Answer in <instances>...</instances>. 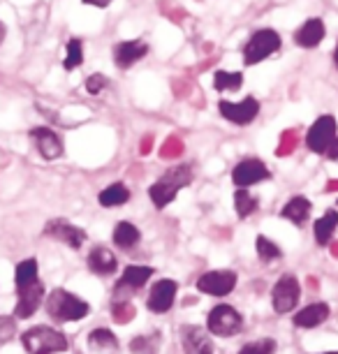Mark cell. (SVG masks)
Wrapping results in <instances>:
<instances>
[{
    "mask_svg": "<svg viewBox=\"0 0 338 354\" xmlns=\"http://www.w3.org/2000/svg\"><path fill=\"white\" fill-rule=\"evenodd\" d=\"M192 181V167L190 165H176L167 169L160 176V181H156L149 188V197L153 202L156 209H165L176 199V195L181 192L185 185Z\"/></svg>",
    "mask_w": 338,
    "mask_h": 354,
    "instance_id": "1",
    "label": "cell"
},
{
    "mask_svg": "<svg viewBox=\"0 0 338 354\" xmlns=\"http://www.w3.org/2000/svg\"><path fill=\"white\" fill-rule=\"evenodd\" d=\"M46 313L56 322H75V319H84L88 315L91 306L68 290H54L46 299Z\"/></svg>",
    "mask_w": 338,
    "mask_h": 354,
    "instance_id": "2",
    "label": "cell"
},
{
    "mask_svg": "<svg viewBox=\"0 0 338 354\" xmlns=\"http://www.w3.org/2000/svg\"><path fill=\"white\" fill-rule=\"evenodd\" d=\"M21 343L28 354H58L68 350V338L61 331L51 329V326H32L24 331Z\"/></svg>",
    "mask_w": 338,
    "mask_h": 354,
    "instance_id": "3",
    "label": "cell"
},
{
    "mask_svg": "<svg viewBox=\"0 0 338 354\" xmlns=\"http://www.w3.org/2000/svg\"><path fill=\"white\" fill-rule=\"evenodd\" d=\"M278 49H281V35L271 28H260L253 32V37L243 46V63L257 65V63H262L264 58L274 56Z\"/></svg>",
    "mask_w": 338,
    "mask_h": 354,
    "instance_id": "4",
    "label": "cell"
},
{
    "mask_svg": "<svg viewBox=\"0 0 338 354\" xmlns=\"http://www.w3.org/2000/svg\"><path fill=\"white\" fill-rule=\"evenodd\" d=\"M241 329H243L241 313H238L236 308H232V306H227V304L216 306L207 317V331L211 333V336L229 338V336L241 333Z\"/></svg>",
    "mask_w": 338,
    "mask_h": 354,
    "instance_id": "5",
    "label": "cell"
},
{
    "mask_svg": "<svg viewBox=\"0 0 338 354\" xmlns=\"http://www.w3.org/2000/svg\"><path fill=\"white\" fill-rule=\"evenodd\" d=\"M299 297H301V285L292 273L283 276L274 285V290H271V304H274V310L278 315H285V313L294 310L297 304H299Z\"/></svg>",
    "mask_w": 338,
    "mask_h": 354,
    "instance_id": "6",
    "label": "cell"
},
{
    "mask_svg": "<svg viewBox=\"0 0 338 354\" xmlns=\"http://www.w3.org/2000/svg\"><path fill=\"white\" fill-rule=\"evenodd\" d=\"M151 276H153L151 266H128L114 285V304H123L130 294H135L139 287L147 285Z\"/></svg>",
    "mask_w": 338,
    "mask_h": 354,
    "instance_id": "7",
    "label": "cell"
},
{
    "mask_svg": "<svg viewBox=\"0 0 338 354\" xmlns=\"http://www.w3.org/2000/svg\"><path fill=\"white\" fill-rule=\"evenodd\" d=\"M267 178H271V171L267 169V165L257 158L241 160V162L232 169V181H234V185H238V188H246V190L250 188V185L267 181Z\"/></svg>",
    "mask_w": 338,
    "mask_h": 354,
    "instance_id": "8",
    "label": "cell"
},
{
    "mask_svg": "<svg viewBox=\"0 0 338 354\" xmlns=\"http://www.w3.org/2000/svg\"><path fill=\"white\" fill-rule=\"evenodd\" d=\"M334 139H336V118L327 113V116H320L313 125H310V130L306 135V144L313 153L324 156V151L329 149Z\"/></svg>",
    "mask_w": 338,
    "mask_h": 354,
    "instance_id": "9",
    "label": "cell"
},
{
    "mask_svg": "<svg viewBox=\"0 0 338 354\" xmlns=\"http://www.w3.org/2000/svg\"><path fill=\"white\" fill-rule=\"evenodd\" d=\"M218 109H220L223 118H227L229 123L248 125L250 121H255V116L260 113V102H257L255 97H243L241 102H227V100H220V102H218Z\"/></svg>",
    "mask_w": 338,
    "mask_h": 354,
    "instance_id": "10",
    "label": "cell"
},
{
    "mask_svg": "<svg viewBox=\"0 0 338 354\" xmlns=\"http://www.w3.org/2000/svg\"><path fill=\"white\" fill-rule=\"evenodd\" d=\"M44 236L56 239V241H63L65 245H70V248H75V250L82 248L84 241H86V232L79 230L77 225H72L63 218L49 220V223L44 225Z\"/></svg>",
    "mask_w": 338,
    "mask_h": 354,
    "instance_id": "11",
    "label": "cell"
},
{
    "mask_svg": "<svg viewBox=\"0 0 338 354\" xmlns=\"http://www.w3.org/2000/svg\"><path fill=\"white\" fill-rule=\"evenodd\" d=\"M176 292H178V285L174 280H169V278L158 280V283L151 287V294L147 299V308L153 313V315H165V313L174 306Z\"/></svg>",
    "mask_w": 338,
    "mask_h": 354,
    "instance_id": "12",
    "label": "cell"
},
{
    "mask_svg": "<svg viewBox=\"0 0 338 354\" xmlns=\"http://www.w3.org/2000/svg\"><path fill=\"white\" fill-rule=\"evenodd\" d=\"M236 287L234 271H209L197 280V290L209 294V297H227Z\"/></svg>",
    "mask_w": 338,
    "mask_h": 354,
    "instance_id": "13",
    "label": "cell"
},
{
    "mask_svg": "<svg viewBox=\"0 0 338 354\" xmlns=\"http://www.w3.org/2000/svg\"><path fill=\"white\" fill-rule=\"evenodd\" d=\"M181 345H183L185 354H214V340H211V333L197 324L183 326Z\"/></svg>",
    "mask_w": 338,
    "mask_h": 354,
    "instance_id": "14",
    "label": "cell"
},
{
    "mask_svg": "<svg viewBox=\"0 0 338 354\" xmlns=\"http://www.w3.org/2000/svg\"><path fill=\"white\" fill-rule=\"evenodd\" d=\"M147 53H149L147 42H142V39H128V42H121L114 46V63L121 70H128L137 61H142Z\"/></svg>",
    "mask_w": 338,
    "mask_h": 354,
    "instance_id": "15",
    "label": "cell"
},
{
    "mask_svg": "<svg viewBox=\"0 0 338 354\" xmlns=\"http://www.w3.org/2000/svg\"><path fill=\"white\" fill-rule=\"evenodd\" d=\"M30 137L37 146L39 156H42L44 160H56V158L63 156V142L54 130L35 128V130H30Z\"/></svg>",
    "mask_w": 338,
    "mask_h": 354,
    "instance_id": "16",
    "label": "cell"
},
{
    "mask_svg": "<svg viewBox=\"0 0 338 354\" xmlns=\"http://www.w3.org/2000/svg\"><path fill=\"white\" fill-rule=\"evenodd\" d=\"M42 301H44V287L42 285L35 283V285L26 287V290L19 292V301H17V308H15V317H19V319L32 317Z\"/></svg>",
    "mask_w": 338,
    "mask_h": 354,
    "instance_id": "17",
    "label": "cell"
},
{
    "mask_svg": "<svg viewBox=\"0 0 338 354\" xmlns=\"http://www.w3.org/2000/svg\"><path fill=\"white\" fill-rule=\"evenodd\" d=\"M324 35H327V28H324L322 19H308L303 21L294 32V42L301 49H315L317 44L322 42Z\"/></svg>",
    "mask_w": 338,
    "mask_h": 354,
    "instance_id": "18",
    "label": "cell"
},
{
    "mask_svg": "<svg viewBox=\"0 0 338 354\" xmlns=\"http://www.w3.org/2000/svg\"><path fill=\"white\" fill-rule=\"evenodd\" d=\"M88 269L95 273V276H111L118 269L116 255L104 245H95L88 255Z\"/></svg>",
    "mask_w": 338,
    "mask_h": 354,
    "instance_id": "19",
    "label": "cell"
},
{
    "mask_svg": "<svg viewBox=\"0 0 338 354\" xmlns=\"http://www.w3.org/2000/svg\"><path fill=\"white\" fill-rule=\"evenodd\" d=\"M329 304H310L306 306L303 310H299L294 315V326H299V329H315V326H320L322 322H327L329 317Z\"/></svg>",
    "mask_w": 338,
    "mask_h": 354,
    "instance_id": "20",
    "label": "cell"
},
{
    "mask_svg": "<svg viewBox=\"0 0 338 354\" xmlns=\"http://www.w3.org/2000/svg\"><path fill=\"white\" fill-rule=\"evenodd\" d=\"M310 209H313V206H310L308 199H306V197H301V195H297V197H292V199H290V202L281 209V218L290 220V223L297 225V227H301V225L308 220Z\"/></svg>",
    "mask_w": 338,
    "mask_h": 354,
    "instance_id": "21",
    "label": "cell"
},
{
    "mask_svg": "<svg viewBox=\"0 0 338 354\" xmlns=\"http://www.w3.org/2000/svg\"><path fill=\"white\" fill-rule=\"evenodd\" d=\"M336 227H338V211L329 209L322 218H317V223H315V241L320 245H329Z\"/></svg>",
    "mask_w": 338,
    "mask_h": 354,
    "instance_id": "22",
    "label": "cell"
},
{
    "mask_svg": "<svg viewBox=\"0 0 338 354\" xmlns=\"http://www.w3.org/2000/svg\"><path fill=\"white\" fill-rule=\"evenodd\" d=\"M139 239H142V234H139V230L132 223H118L114 227V243L118 245V248L123 250H130L135 248V245L139 243Z\"/></svg>",
    "mask_w": 338,
    "mask_h": 354,
    "instance_id": "23",
    "label": "cell"
},
{
    "mask_svg": "<svg viewBox=\"0 0 338 354\" xmlns=\"http://www.w3.org/2000/svg\"><path fill=\"white\" fill-rule=\"evenodd\" d=\"M160 343H162L160 331L147 333V336H137L130 340V352L132 354H158L160 352Z\"/></svg>",
    "mask_w": 338,
    "mask_h": 354,
    "instance_id": "24",
    "label": "cell"
},
{
    "mask_svg": "<svg viewBox=\"0 0 338 354\" xmlns=\"http://www.w3.org/2000/svg\"><path fill=\"white\" fill-rule=\"evenodd\" d=\"M88 347H93L95 352H114V350H118V338L114 336V331L100 326V329L91 331Z\"/></svg>",
    "mask_w": 338,
    "mask_h": 354,
    "instance_id": "25",
    "label": "cell"
},
{
    "mask_svg": "<svg viewBox=\"0 0 338 354\" xmlns=\"http://www.w3.org/2000/svg\"><path fill=\"white\" fill-rule=\"evenodd\" d=\"M130 199V190L125 188L123 183H114L109 185V188H104L100 192V197H97V202H100L102 206H107V209H111V206H123L128 204Z\"/></svg>",
    "mask_w": 338,
    "mask_h": 354,
    "instance_id": "26",
    "label": "cell"
},
{
    "mask_svg": "<svg viewBox=\"0 0 338 354\" xmlns=\"http://www.w3.org/2000/svg\"><path fill=\"white\" fill-rule=\"evenodd\" d=\"M15 283H17V290L19 292L37 283V262H35V259H24V262L17 266Z\"/></svg>",
    "mask_w": 338,
    "mask_h": 354,
    "instance_id": "27",
    "label": "cell"
},
{
    "mask_svg": "<svg viewBox=\"0 0 338 354\" xmlns=\"http://www.w3.org/2000/svg\"><path fill=\"white\" fill-rule=\"evenodd\" d=\"M243 84V75L241 72H227V70H216L214 75V88L218 93H225V91H238Z\"/></svg>",
    "mask_w": 338,
    "mask_h": 354,
    "instance_id": "28",
    "label": "cell"
},
{
    "mask_svg": "<svg viewBox=\"0 0 338 354\" xmlns=\"http://www.w3.org/2000/svg\"><path fill=\"white\" fill-rule=\"evenodd\" d=\"M65 61H63V65H65V70L68 72H72L75 68H79V65L84 63V44H82V39H77V37H72L70 42H68V46H65Z\"/></svg>",
    "mask_w": 338,
    "mask_h": 354,
    "instance_id": "29",
    "label": "cell"
},
{
    "mask_svg": "<svg viewBox=\"0 0 338 354\" xmlns=\"http://www.w3.org/2000/svg\"><path fill=\"white\" fill-rule=\"evenodd\" d=\"M234 206H236V213L241 218H248L250 213H255L257 209V197L250 195L246 188H238L234 192Z\"/></svg>",
    "mask_w": 338,
    "mask_h": 354,
    "instance_id": "30",
    "label": "cell"
},
{
    "mask_svg": "<svg viewBox=\"0 0 338 354\" xmlns=\"http://www.w3.org/2000/svg\"><path fill=\"white\" fill-rule=\"evenodd\" d=\"M255 248H257V255H260L262 262H276V259L281 257V248H278L274 241H269L267 236H257Z\"/></svg>",
    "mask_w": 338,
    "mask_h": 354,
    "instance_id": "31",
    "label": "cell"
},
{
    "mask_svg": "<svg viewBox=\"0 0 338 354\" xmlns=\"http://www.w3.org/2000/svg\"><path fill=\"white\" fill-rule=\"evenodd\" d=\"M238 354H276V340L274 338H262L246 343L238 350Z\"/></svg>",
    "mask_w": 338,
    "mask_h": 354,
    "instance_id": "32",
    "label": "cell"
},
{
    "mask_svg": "<svg viewBox=\"0 0 338 354\" xmlns=\"http://www.w3.org/2000/svg\"><path fill=\"white\" fill-rule=\"evenodd\" d=\"M109 86V79L104 75H91L86 79V91L91 93V95H100V93Z\"/></svg>",
    "mask_w": 338,
    "mask_h": 354,
    "instance_id": "33",
    "label": "cell"
},
{
    "mask_svg": "<svg viewBox=\"0 0 338 354\" xmlns=\"http://www.w3.org/2000/svg\"><path fill=\"white\" fill-rule=\"evenodd\" d=\"M17 333V322L12 317H0V345L10 343Z\"/></svg>",
    "mask_w": 338,
    "mask_h": 354,
    "instance_id": "34",
    "label": "cell"
},
{
    "mask_svg": "<svg viewBox=\"0 0 338 354\" xmlns=\"http://www.w3.org/2000/svg\"><path fill=\"white\" fill-rule=\"evenodd\" d=\"M324 156H327L329 160H338V135H336V139L331 142V146L327 151H324Z\"/></svg>",
    "mask_w": 338,
    "mask_h": 354,
    "instance_id": "35",
    "label": "cell"
},
{
    "mask_svg": "<svg viewBox=\"0 0 338 354\" xmlns=\"http://www.w3.org/2000/svg\"><path fill=\"white\" fill-rule=\"evenodd\" d=\"M86 5H93V8H107L111 5V0H84Z\"/></svg>",
    "mask_w": 338,
    "mask_h": 354,
    "instance_id": "36",
    "label": "cell"
},
{
    "mask_svg": "<svg viewBox=\"0 0 338 354\" xmlns=\"http://www.w3.org/2000/svg\"><path fill=\"white\" fill-rule=\"evenodd\" d=\"M5 32H8V28H5V24L0 21V44H3V39H5Z\"/></svg>",
    "mask_w": 338,
    "mask_h": 354,
    "instance_id": "37",
    "label": "cell"
},
{
    "mask_svg": "<svg viewBox=\"0 0 338 354\" xmlns=\"http://www.w3.org/2000/svg\"><path fill=\"white\" fill-rule=\"evenodd\" d=\"M334 63H336V68H338V42H336V49H334Z\"/></svg>",
    "mask_w": 338,
    "mask_h": 354,
    "instance_id": "38",
    "label": "cell"
},
{
    "mask_svg": "<svg viewBox=\"0 0 338 354\" xmlns=\"http://www.w3.org/2000/svg\"><path fill=\"white\" fill-rule=\"evenodd\" d=\"M322 354H338V352H322Z\"/></svg>",
    "mask_w": 338,
    "mask_h": 354,
    "instance_id": "39",
    "label": "cell"
}]
</instances>
